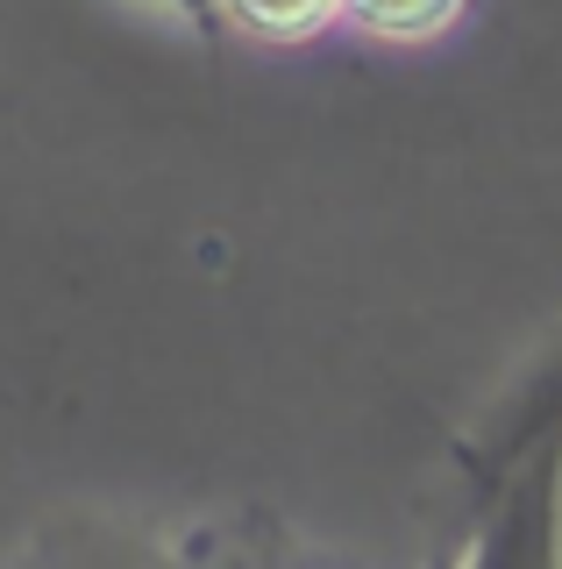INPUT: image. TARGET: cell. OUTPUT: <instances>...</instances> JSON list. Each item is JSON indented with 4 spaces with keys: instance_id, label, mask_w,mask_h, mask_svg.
<instances>
[{
    "instance_id": "obj_3",
    "label": "cell",
    "mask_w": 562,
    "mask_h": 569,
    "mask_svg": "<svg viewBox=\"0 0 562 569\" xmlns=\"http://www.w3.org/2000/svg\"><path fill=\"white\" fill-rule=\"evenodd\" d=\"M8 569H192L185 541L114 512H58L8 556Z\"/></svg>"
},
{
    "instance_id": "obj_2",
    "label": "cell",
    "mask_w": 562,
    "mask_h": 569,
    "mask_svg": "<svg viewBox=\"0 0 562 569\" xmlns=\"http://www.w3.org/2000/svg\"><path fill=\"white\" fill-rule=\"evenodd\" d=\"M449 569H562V435L470 498V533Z\"/></svg>"
},
{
    "instance_id": "obj_4",
    "label": "cell",
    "mask_w": 562,
    "mask_h": 569,
    "mask_svg": "<svg viewBox=\"0 0 562 569\" xmlns=\"http://www.w3.org/2000/svg\"><path fill=\"white\" fill-rule=\"evenodd\" d=\"M214 22H235L263 43H307L328 22H342V0H214Z\"/></svg>"
},
{
    "instance_id": "obj_5",
    "label": "cell",
    "mask_w": 562,
    "mask_h": 569,
    "mask_svg": "<svg viewBox=\"0 0 562 569\" xmlns=\"http://www.w3.org/2000/svg\"><path fill=\"white\" fill-rule=\"evenodd\" d=\"M463 8L470 0H342L349 22L384 36V43H428V36H442Z\"/></svg>"
},
{
    "instance_id": "obj_6",
    "label": "cell",
    "mask_w": 562,
    "mask_h": 569,
    "mask_svg": "<svg viewBox=\"0 0 562 569\" xmlns=\"http://www.w3.org/2000/svg\"><path fill=\"white\" fill-rule=\"evenodd\" d=\"M192 569H292L285 541L271 527H214V533H192L185 541Z\"/></svg>"
},
{
    "instance_id": "obj_1",
    "label": "cell",
    "mask_w": 562,
    "mask_h": 569,
    "mask_svg": "<svg viewBox=\"0 0 562 569\" xmlns=\"http://www.w3.org/2000/svg\"><path fill=\"white\" fill-rule=\"evenodd\" d=\"M555 435H562V313L520 349V363L478 399V413L455 427L449 462H455V477H463V491L478 498V491L499 485L520 456H534L541 441H555Z\"/></svg>"
}]
</instances>
